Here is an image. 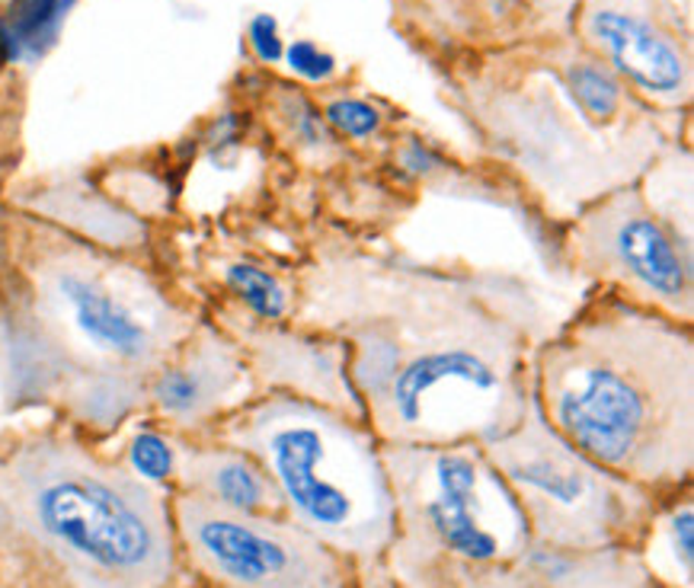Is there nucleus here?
Listing matches in <instances>:
<instances>
[{"label": "nucleus", "instance_id": "f257e3e1", "mask_svg": "<svg viewBox=\"0 0 694 588\" xmlns=\"http://www.w3.org/2000/svg\"><path fill=\"white\" fill-rule=\"evenodd\" d=\"M294 317L346 348L349 384L381 445L500 438L529 409V362L547 333L515 275L349 246L304 268Z\"/></svg>", "mask_w": 694, "mask_h": 588}, {"label": "nucleus", "instance_id": "f03ea898", "mask_svg": "<svg viewBox=\"0 0 694 588\" xmlns=\"http://www.w3.org/2000/svg\"><path fill=\"white\" fill-rule=\"evenodd\" d=\"M0 268V384L10 406H46L109 435L195 330V311L151 268L39 217H13Z\"/></svg>", "mask_w": 694, "mask_h": 588}, {"label": "nucleus", "instance_id": "7ed1b4c3", "mask_svg": "<svg viewBox=\"0 0 694 588\" xmlns=\"http://www.w3.org/2000/svg\"><path fill=\"white\" fill-rule=\"evenodd\" d=\"M541 419L592 464L653 496L694 470V323L592 288L529 362Z\"/></svg>", "mask_w": 694, "mask_h": 588}, {"label": "nucleus", "instance_id": "20e7f679", "mask_svg": "<svg viewBox=\"0 0 694 588\" xmlns=\"http://www.w3.org/2000/svg\"><path fill=\"white\" fill-rule=\"evenodd\" d=\"M170 493L61 419L0 432V588H170Z\"/></svg>", "mask_w": 694, "mask_h": 588}, {"label": "nucleus", "instance_id": "39448f33", "mask_svg": "<svg viewBox=\"0 0 694 588\" xmlns=\"http://www.w3.org/2000/svg\"><path fill=\"white\" fill-rule=\"evenodd\" d=\"M199 435L257 457L285 515L359 572L384 566L394 493L365 419L285 391H257Z\"/></svg>", "mask_w": 694, "mask_h": 588}, {"label": "nucleus", "instance_id": "423d86ee", "mask_svg": "<svg viewBox=\"0 0 694 588\" xmlns=\"http://www.w3.org/2000/svg\"><path fill=\"white\" fill-rule=\"evenodd\" d=\"M394 493L384 566L403 588L471 586L509 569L532 531L481 442L381 445Z\"/></svg>", "mask_w": 694, "mask_h": 588}, {"label": "nucleus", "instance_id": "0eeeda50", "mask_svg": "<svg viewBox=\"0 0 694 588\" xmlns=\"http://www.w3.org/2000/svg\"><path fill=\"white\" fill-rule=\"evenodd\" d=\"M557 42L512 49L525 83L500 81V100L477 103L486 144L496 148L557 209L576 214L612 189L641 183L656 161V129L605 125L566 87L557 64Z\"/></svg>", "mask_w": 694, "mask_h": 588}, {"label": "nucleus", "instance_id": "6e6552de", "mask_svg": "<svg viewBox=\"0 0 694 588\" xmlns=\"http://www.w3.org/2000/svg\"><path fill=\"white\" fill-rule=\"evenodd\" d=\"M483 452L519 499L532 544L541 547L637 550L660 515V496L580 455L541 419L532 401L525 416Z\"/></svg>", "mask_w": 694, "mask_h": 588}, {"label": "nucleus", "instance_id": "1a4fd4ad", "mask_svg": "<svg viewBox=\"0 0 694 588\" xmlns=\"http://www.w3.org/2000/svg\"><path fill=\"white\" fill-rule=\"evenodd\" d=\"M570 266L672 321L694 323L692 234L660 212L641 183L612 189L570 214L563 231Z\"/></svg>", "mask_w": 694, "mask_h": 588}, {"label": "nucleus", "instance_id": "9d476101", "mask_svg": "<svg viewBox=\"0 0 694 588\" xmlns=\"http://www.w3.org/2000/svg\"><path fill=\"white\" fill-rule=\"evenodd\" d=\"M180 560L218 588H359V569L292 518L170 493Z\"/></svg>", "mask_w": 694, "mask_h": 588}, {"label": "nucleus", "instance_id": "9b49d317", "mask_svg": "<svg viewBox=\"0 0 694 588\" xmlns=\"http://www.w3.org/2000/svg\"><path fill=\"white\" fill-rule=\"evenodd\" d=\"M573 36L602 58L643 107L678 112L692 103V45L666 0H580Z\"/></svg>", "mask_w": 694, "mask_h": 588}, {"label": "nucleus", "instance_id": "f8f14e48", "mask_svg": "<svg viewBox=\"0 0 694 588\" xmlns=\"http://www.w3.org/2000/svg\"><path fill=\"white\" fill-rule=\"evenodd\" d=\"M253 394L257 381L243 348L202 321L148 384V403L180 435L205 432Z\"/></svg>", "mask_w": 694, "mask_h": 588}, {"label": "nucleus", "instance_id": "ddd939ff", "mask_svg": "<svg viewBox=\"0 0 694 588\" xmlns=\"http://www.w3.org/2000/svg\"><path fill=\"white\" fill-rule=\"evenodd\" d=\"M580 0H401V7L449 49L503 54L566 39Z\"/></svg>", "mask_w": 694, "mask_h": 588}, {"label": "nucleus", "instance_id": "4468645a", "mask_svg": "<svg viewBox=\"0 0 694 588\" xmlns=\"http://www.w3.org/2000/svg\"><path fill=\"white\" fill-rule=\"evenodd\" d=\"M243 355L253 372L257 391H285L365 419L362 403L349 384L346 348L336 339L304 326L263 330V336L243 348Z\"/></svg>", "mask_w": 694, "mask_h": 588}, {"label": "nucleus", "instance_id": "2eb2a0df", "mask_svg": "<svg viewBox=\"0 0 694 588\" xmlns=\"http://www.w3.org/2000/svg\"><path fill=\"white\" fill-rule=\"evenodd\" d=\"M173 489L202 496L247 515L289 518L260 460L234 445L214 442L205 435H183L177 442V480ZM170 489V493H173Z\"/></svg>", "mask_w": 694, "mask_h": 588}, {"label": "nucleus", "instance_id": "dca6fc26", "mask_svg": "<svg viewBox=\"0 0 694 588\" xmlns=\"http://www.w3.org/2000/svg\"><path fill=\"white\" fill-rule=\"evenodd\" d=\"M74 0H10L0 17V61L39 58L58 36V27Z\"/></svg>", "mask_w": 694, "mask_h": 588}, {"label": "nucleus", "instance_id": "f3484780", "mask_svg": "<svg viewBox=\"0 0 694 588\" xmlns=\"http://www.w3.org/2000/svg\"><path fill=\"white\" fill-rule=\"evenodd\" d=\"M122 464L132 470L138 480L151 486H173L177 480V438H170L161 428H138L129 445Z\"/></svg>", "mask_w": 694, "mask_h": 588}, {"label": "nucleus", "instance_id": "a211bd4d", "mask_svg": "<svg viewBox=\"0 0 694 588\" xmlns=\"http://www.w3.org/2000/svg\"><path fill=\"white\" fill-rule=\"evenodd\" d=\"M228 282H231V288L238 292L243 304L260 317V321L266 323H282L289 314H292L294 301L292 294L285 292L282 285H279V278L275 275H269L266 268L260 266H231L228 268Z\"/></svg>", "mask_w": 694, "mask_h": 588}, {"label": "nucleus", "instance_id": "6ab92c4d", "mask_svg": "<svg viewBox=\"0 0 694 588\" xmlns=\"http://www.w3.org/2000/svg\"><path fill=\"white\" fill-rule=\"evenodd\" d=\"M666 531H668V547L675 554V562L682 566V576L685 582H692V569H694V511L688 496L682 503H675L666 518Z\"/></svg>", "mask_w": 694, "mask_h": 588}, {"label": "nucleus", "instance_id": "aec40b11", "mask_svg": "<svg viewBox=\"0 0 694 588\" xmlns=\"http://www.w3.org/2000/svg\"><path fill=\"white\" fill-rule=\"evenodd\" d=\"M326 119H330V125H336V129L343 134H349V138H369V134L378 132V125H381V115H378L369 103L352 100V97H343V100L326 103Z\"/></svg>", "mask_w": 694, "mask_h": 588}, {"label": "nucleus", "instance_id": "412c9836", "mask_svg": "<svg viewBox=\"0 0 694 588\" xmlns=\"http://www.w3.org/2000/svg\"><path fill=\"white\" fill-rule=\"evenodd\" d=\"M285 61L292 68L294 74L308 78V81H330L336 74V58L333 54L321 52L314 42L308 39H298L285 49Z\"/></svg>", "mask_w": 694, "mask_h": 588}, {"label": "nucleus", "instance_id": "4be33fe9", "mask_svg": "<svg viewBox=\"0 0 694 588\" xmlns=\"http://www.w3.org/2000/svg\"><path fill=\"white\" fill-rule=\"evenodd\" d=\"M250 49L257 52L260 61H266V64H275L285 49H282V39H279V27H275V20L266 17V13H260L253 23H250Z\"/></svg>", "mask_w": 694, "mask_h": 588}]
</instances>
